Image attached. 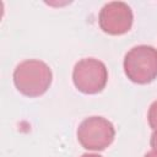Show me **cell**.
<instances>
[{"mask_svg":"<svg viewBox=\"0 0 157 157\" xmlns=\"http://www.w3.org/2000/svg\"><path fill=\"white\" fill-rule=\"evenodd\" d=\"M150 145H151V147H152L153 150H156V151H157V129H156V130H153V132H152V135H151Z\"/></svg>","mask_w":157,"mask_h":157,"instance_id":"cell-7","label":"cell"},{"mask_svg":"<svg viewBox=\"0 0 157 157\" xmlns=\"http://www.w3.org/2000/svg\"><path fill=\"white\" fill-rule=\"evenodd\" d=\"M124 72L128 78L139 85H146L157 78V49L152 45H136L124 58Z\"/></svg>","mask_w":157,"mask_h":157,"instance_id":"cell-2","label":"cell"},{"mask_svg":"<svg viewBox=\"0 0 157 157\" xmlns=\"http://www.w3.org/2000/svg\"><path fill=\"white\" fill-rule=\"evenodd\" d=\"M81 157H102V156L97 155V153H83Z\"/></svg>","mask_w":157,"mask_h":157,"instance_id":"cell-9","label":"cell"},{"mask_svg":"<svg viewBox=\"0 0 157 157\" xmlns=\"http://www.w3.org/2000/svg\"><path fill=\"white\" fill-rule=\"evenodd\" d=\"M144 157H157V151H156V150H152V151L147 152Z\"/></svg>","mask_w":157,"mask_h":157,"instance_id":"cell-8","label":"cell"},{"mask_svg":"<svg viewBox=\"0 0 157 157\" xmlns=\"http://www.w3.org/2000/svg\"><path fill=\"white\" fill-rule=\"evenodd\" d=\"M114 137V125L103 117H88L77 128V140L86 150L103 151L112 145Z\"/></svg>","mask_w":157,"mask_h":157,"instance_id":"cell-3","label":"cell"},{"mask_svg":"<svg viewBox=\"0 0 157 157\" xmlns=\"http://www.w3.org/2000/svg\"><path fill=\"white\" fill-rule=\"evenodd\" d=\"M147 120L150 126L156 130L157 129V101H155L150 108H148V113H147Z\"/></svg>","mask_w":157,"mask_h":157,"instance_id":"cell-6","label":"cell"},{"mask_svg":"<svg viewBox=\"0 0 157 157\" xmlns=\"http://www.w3.org/2000/svg\"><path fill=\"white\" fill-rule=\"evenodd\" d=\"M52 80L53 74L50 67L38 59L23 60L13 71V83L16 88L27 97H39L44 94Z\"/></svg>","mask_w":157,"mask_h":157,"instance_id":"cell-1","label":"cell"},{"mask_svg":"<svg viewBox=\"0 0 157 157\" xmlns=\"http://www.w3.org/2000/svg\"><path fill=\"white\" fill-rule=\"evenodd\" d=\"M132 22V10L124 1H110L99 11V27L103 32L110 36H120L129 32Z\"/></svg>","mask_w":157,"mask_h":157,"instance_id":"cell-5","label":"cell"},{"mask_svg":"<svg viewBox=\"0 0 157 157\" xmlns=\"http://www.w3.org/2000/svg\"><path fill=\"white\" fill-rule=\"evenodd\" d=\"M75 87L86 94L103 91L108 81V70L104 63L94 58H85L76 63L72 70Z\"/></svg>","mask_w":157,"mask_h":157,"instance_id":"cell-4","label":"cell"}]
</instances>
